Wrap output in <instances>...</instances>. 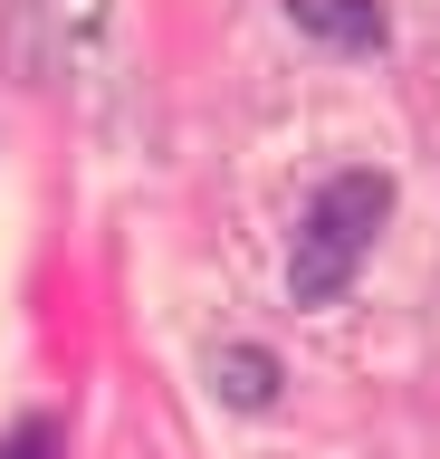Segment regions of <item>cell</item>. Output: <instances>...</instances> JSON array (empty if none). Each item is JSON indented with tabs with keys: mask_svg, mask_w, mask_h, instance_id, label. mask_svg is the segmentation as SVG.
<instances>
[{
	"mask_svg": "<svg viewBox=\"0 0 440 459\" xmlns=\"http://www.w3.org/2000/svg\"><path fill=\"white\" fill-rule=\"evenodd\" d=\"M393 221V182L383 172H335L316 201H306V221H297V258H288V287L297 307H335L374 249V230Z\"/></svg>",
	"mask_w": 440,
	"mask_h": 459,
	"instance_id": "6da1fadb",
	"label": "cell"
},
{
	"mask_svg": "<svg viewBox=\"0 0 440 459\" xmlns=\"http://www.w3.org/2000/svg\"><path fill=\"white\" fill-rule=\"evenodd\" d=\"M288 20L325 48H383V10L374 0H288Z\"/></svg>",
	"mask_w": 440,
	"mask_h": 459,
	"instance_id": "7a4b0ae2",
	"label": "cell"
},
{
	"mask_svg": "<svg viewBox=\"0 0 440 459\" xmlns=\"http://www.w3.org/2000/svg\"><path fill=\"white\" fill-rule=\"evenodd\" d=\"M211 373H220V393H230L239 411H268V402H278V364H268L259 344H230V354H220Z\"/></svg>",
	"mask_w": 440,
	"mask_h": 459,
	"instance_id": "3957f363",
	"label": "cell"
},
{
	"mask_svg": "<svg viewBox=\"0 0 440 459\" xmlns=\"http://www.w3.org/2000/svg\"><path fill=\"white\" fill-rule=\"evenodd\" d=\"M48 440H58V430H48V421H30V430H20V459H48Z\"/></svg>",
	"mask_w": 440,
	"mask_h": 459,
	"instance_id": "277c9868",
	"label": "cell"
}]
</instances>
